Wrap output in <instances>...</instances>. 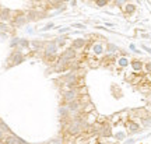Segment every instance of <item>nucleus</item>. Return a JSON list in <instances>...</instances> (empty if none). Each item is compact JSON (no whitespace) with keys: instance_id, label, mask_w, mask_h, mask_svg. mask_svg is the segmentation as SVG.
Returning a JSON list of instances; mask_svg holds the SVG:
<instances>
[{"instance_id":"nucleus-10","label":"nucleus","mask_w":151,"mask_h":144,"mask_svg":"<svg viewBox=\"0 0 151 144\" xmlns=\"http://www.w3.org/2000/svg\"><path fill=\"white\" fill-rule=\"evenodd\" d=\"M87 39H84V38H77V39H73L72 42V48H74L76 50H81V49H84L87 46Z\"/></svg>"},{"instance_id":"nucleus-25","label":"nucleus","mask_w":151,"mask_h":144,"mask_svg":"<svg viewBox=\"0 0 151 144\" xmlns=\"http://www.w3.org/2000/svg\"><path fill=\"white\" fill-rule=\"evenodd\" d=\"M119 55H120V56H126L127 57V55H129V53H127L125 49H119Z\"/></svg>"},{"instance_id":"nucleus-7","label":"nucleus","mask_w":151,"mask_h":144,"mask_svg":"<svg viewBox=\"0 0 151 144\" xmlns=\"http://www.w3.org/2000/svg\"><path fill=\"white\" fill-rule=\"evenodd\" d=\"M130 67H132V70L136 73H141L144 70V62L141 59H132L130 60Z\"/></svg>"},{"instance_id":"nucleus-22","label":"nucleus","mask_w":151,"mask_h":144,"mask_svg":"<svg viewBox=\"0 0 151 144\" xmlns=\"http://www.w3.org/2000/svg\"><path fill=\"white\" fill-rule=\"evenodd\" d=\"M141 49H143V50H145L147 53H150V55H151V48H150V46H147V45H144V43H143V45H141Z\"/></svg>"},{"instance_id":"nucleus-19","label":"nucleus","mask_w":151,"mask_h":144,"mask_svg":"<svg viewBox=\"0 0 151 144\" xmlns=\"http://www.w3.org/2000/svg\"><path fill=\"white\" fill-rule=\"evenodd\" d=\"M144 72L147 73H151V60H147V62H144Z\"/></svg>"},{"instance_id":"nucleus-28","label":"nucleus","mask_w":151,"mask_h":144,"mask_svg":"<svg viewBox=\"0 0 151 144\" xmlns=\"http://www.w3.org/2000/svg\"><path fill=\"white\" fill-rule=\"evenodd\" d=\"M141 38H144V39H148V38H151V35H150V34H143V35H141Z\"/></svg>"},{"instance_id":"nucleus-17","label":"nucleus","mask_w":151,"mask_h":144,"mask_svg":"<svg viewBox=\"0 0 151 144\" xmlns=\"http://www.w3.org/2000/svg\"><path fill=\"white\" fill-rule=\"evenodd\" d=\"M130 0H113V6H116V7H123L126 3H129Z\"/></svg>"},{"instance_id":"nucleus-18","label":"nucleus","mask_w":151,"mask_h":144,"mask_svg":"<svg viewBox=\"0 0 151 144\" xmlns=\"http://www.w3.org/2000/svg\"><path fill=\"white\" fill-rule=\"evenodd\" d=\"M109 1L111 0H95V4H97V7H105V6L109 4Z\"/></svg>"},{"instance_id":"nucleus-3","label":"nucleus","mask_w":151,"mask_h":144,"mask_svg":"<svg viewBox=\"0 0 151 144\" xmlns=\"http://www.w3.org/2000/svg\"><path fill=\"white\" fill-rule=\"evenodd\" d=\"M62 95H63V99L66 101V104L70 102V101H74V99H77L80 96V87L72 88V90H66V91H63Z\"/></svg>"},{"instance_id":"nucleus-20","label":"nucleus","mask_w":151,"mask_h":144,"mask_svg":"<svg viewBox=\"0 0 151 144\" xmlns=\"http://www.w3.org/2000/svg\"><path fill=\"white\" fill-rule=\"evenodd\" d=\"M18 45H20L21 48H28V46H30V42L27 39H20V43H18Z\"/></svg>"},{"instance_id":"nucleus-26","label":"nucleus","mask_w":151,"mask_h":144,"mask_svg":"<svg viewBox=\"0 0 151 144\" xmlns=\"http://www.w3.org/2000/svg\"><path fill=\"white\" fill-rule=\"evenodd\" d=\"M129 49H130L132 52H136V50H137V48H136L134 43H130V45H129Z\"/></svg>"},{"instance_id":"nucleus-8","label":"nucleus","mask_w":151,"mask_h":144,"mask_svg":"<svg viewBox=\"0 0 151 144\" xmlns=\"http://www.w3.org/2000/svg\"><path fill=\"white\" fill-rule=\"evenodd\" d=\"M28 23V20H27V16H25L23 11H20V13H17L16 17H13V24L16 25V27H23Z\"/></svg>"},{"instance_id":"nucleus-5","label":"nucleus","mask_w":151,"mask_h":144,"mask_svg":"<svg viewBox=\"0 0 151 144\" xmlns=\"http://www.w3.org/2000/svg\"><path fill=\"white\" fill-rule=\"evenodd\" d=\"M91 52H92V55L97 57H101L106 53V52H105V46H103L101 42H94V43L91 45Z\"/></svg>"},{"instance_id":"nucleus-29","label":"nucleus","mask_w":151,"mask_h":144,"mask_svg":"<svg viewBox=\"0 0 151 144\" xmlns=\"http://www.w3.org/2000/svg\"><path fill=\"white\" fill-rule=\"evenodd\" d=\"M76 4H77V1H76V0H72V6H74V7H76Z\"/></svg>"},{"instance_id":"nucleus-1","label":"nucleus","mask_w":151,"mask_h":144,"mask_svg":"<svg viewBox=\"0 0 151 144\" xmlns=\"http://www.w3.org/2000/svg\"><path fill=\"white\" fill-rule=\"evenodd\" d=\"M56 52H57V43H56V39L49 41V42H46V45H45V49L42 50V56H43V59L50 57V56H56Z\"/></svg>"},{"instance_id":"nucleus-2","label":"nucleus","mask_w":151,"mask_h":144,"mask_svg":"<svg viewBox=\"0 0 151 144\" xmlns=\"http://www.w3.org/2000/svg\"><path fill=\"white\" fill-rule=\"evenodd\" d=\"M27 20H28V23H34V21H38V20H42V18H46L48 16V13L46 11H41V10H35V8H32L30 10L27 14Z\"/></svg>"},{"instance_id":"nucleus-11","label":"nucleus","mask_w":151,"mask_h":144,"mask_svg":"<svg viewBox=\"0 0 151 144\" xmlns=\"http://www.w3.org/2000/svg\"><path fill=\"white\" fill-rule=\"evenodd\" d=\"M122 8H123V13H125L126 16H132V14H134L136 13V8L137 7H136V4H133V3L129 1V3H126Z\"/></svg>"},{"instance_id":"nucleus-16","label":"nucleus","mask_w":151,"mask_h":144,"mask_svg":"<svg viewBox=\"0 0 151 144\" xmlns=\"http://www.w3.org/2000/svg\"><path fill=\"white\" fill-rule=\"evenodd\" d=\"M67 39H69V37H59L57 39H56V43H57V48H63L64 45H66V42H67Z\"/></svg>"},{"instance_id":"nucleus-23","label":"nucleus","mask_w":151,"mask_h":144,"mask_svg":"<svg viewBox=\"0 0 151 144\" xmlns=\"http://www.w3.org/2000/svg\"><path fill=\"white\" fill-rule=\"evenodd\" d=\"M130 130H132V132H137V130H139V125L132 123V125H130Z\"/></svg>"},{"instance_id":"nucleus-15","label":"nucleus","mask_w":151,"mask_h":144,"mask_svg":"<svg viewBox=\"0 0 151 144\" xmlns=\"http://www.w3.org/2000/svg\"><path fill=\"white\" fill-rule=\"evenodd\" d=\"M0 20H1V21H8V20H11V11H10L8 8H3V10L0 11Z\"/></svg>"},{"instance_id":"nucleus-31","label":"nucleus","mask_w":151,"mask_h":144,"mask_svg":"<svg viewBox=\"0 0 151 144\" xmlns=\"http://www.w3.org/2000/svg\"><path fill=\"white\" fill-rule=\"evenodd\" d=\"M147 76H148V79H150V80H151V73H148V74H147Z\"/></svg>"},{"instance_id":"nucleus-4","label":"nucleus","mask_w":151,"mask_h":144,"mask_svg":"<svg viewBox=\"0 0 151 144\" xmlns=\"http://www.w3.org/2000/svg\"><path fill=\"white\" fill-rule=\"evenodd\" d=\"M99 62H101V66L108 67V66H112V64H115L118 62V56L116 55H111V53H105L103 56H101Z\"/></svg>"},{"instance_id":"nucleus-6","label":"nucleus","mask_w":151,"mask_h":144,"mask_svg":"<svg viewBox=\"0 0 151 144\" xmlns=\"http://www.w3.org/2000/svg\"><path fill=\"white\" fill-rule=\"evenodd\" d=\"M77 55H79V53H77V50L70 46L69 49L63 50V52L60 53V56H59V57H60V59H63V60H74V59L77 57Z\"/></svg>"},{"instance_id":"nucleus-12","label":"nucleus","mask_w":151,"mask_h":144,"mask_svg":"<svg viewBox=\"0 0 151 144\" xmlns=\"http://www.w3.org/2000/svg\"><path fill=\"white\" fill-rule=\"evenodd\" d=\"M45 45H46L45 41L35 39V41H31V42H30V46H32L35 50H43V49H45Z\"/></svg>"},{"instance_id":"nucleus-24","label":"nucleus","mask_w":151,"mask_h":144,"mask_svg":"<svg viewBox=\"0 0 151 144\" xmlns=\"http://www.w3.org/2000/svg\"><path fill=\"white\" fill-rule=\"evenodd\" d=\"M73 28H81V30H83V28H85V25L79 24V23H74V24H73Z\"/></svg>"},{"instance_id":"nucleus-13","label":"nucleus","mask_w":151,"mask_h":144,"mask_svg":"<svg viewBox=\"0 0 151 144\" xmlns=\"http://www.w3.org/2000/svg\"><path fill=\"white\" fill-rule=\"evenodd\" d=\"M119 46L118 45H115V43H106V46H105V52L106 53H111V55H116L118 52H119Z\"/></svg>"},{"instance_id":"nucleus-27","label":"nucleus","mask_w":151,"mask_h":144,"mask_svg":"<svg viewBox=\"0 0 151 144\" xmlns=\"http://www.w3.org/2000/svg\"><path fill=\"white\" fill-rule=\"evenodd\" d=\"M70 31V28H67V27H64V28H60V34H63V32H69Z\"/></svg>"},{"instance_id":"nucleus-30","label":"nucleus","mask_w":151,"mask_h":144,"mask_svg":"<svg viewBox=\"0 0 151 144\" xmlns=\"http://www.w3.org/2000/svg\"><path fill=\"white\" fill-rule=\"evenodd\" d=\"M106 25L108 27H115V24H112V23H106Z\"/></svg>"},{"instance_id":"nucleus-9","label":"nucleus","mask_w":151,"mask_h":144,"mask_svg":"<svg viewBox=\"0 0 151 144\" xmlns=\"http://www.w3.org/2000/svg\"><path fill=\"white\" fill-rule=\"evenodd\" d=\"M81 106H83V104H81V101H80V98H77V99H74V101H70V102H67V109L70 111V112H80L81 111Z\"/></svg>"},{"instance_id":"nucleus-21","label":"nucleus","mask_w":151,"mask_h":144,"mask_svg":"<svg viewBox=\"0 0 151 144\" xmlns=\"http://www.w3.org/2000/svg\"><path fill=\"white\" fill-rule=\"evenodd\" d=\"M50 28H55V24H53V23H49L48 25H45V27L42 28V31H48V30H50Z\"/></svg>"},{"instance_id":"nucleus-14","label":"nucleus","mask_w":151,"mask_h":144,"mask_svg":"<svg viewBox=\"0 0 151 144\" xmlns=\"http://www.w3.org/2000/svg\"><path fill=\"white\" fill-rule=\"evenodd\" d=\"M116 63H118V66H119L120 69H126L127 66H130V60L126 56H119Z\"/></svg>"}]
</instances>
